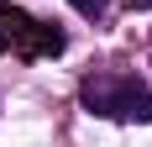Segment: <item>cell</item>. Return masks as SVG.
<instances>
[{
  "label": "cell",
  "mask_w": 152,
  "mask_h": 147,
  "mask_svg": "<svg viewBox=\"0 0 152 147\" xmlns=\"http://www.w3.org/2000/svg\"><path fill=\"white\" fill-rule=\"evenodd\" d=\"M131 11H152V0H131Z\"/></svg>",
  "instance_id": "cell-4"
},
{
  "label": "cell",
  "mask_w": 152,
  "mask_h": 147,
  "mask_svg": "<svg viewBox=\"0 0 152 147\" xmlns=\"http://www.w3.org/2000/svg\"><path fill=\"white\" fill-rule=\"evenodd\" d=\"M79 105L105 121H137V126L152 121V89L131 74H89L79 84Z\"/></svg>",
  "instance_id": "cell-1"
},
{
  "label": "cell",
  "mask_w": 152,
  "mask_h": 147,
  "mask_svg": "<svg viewBox=\"0 0 152 147\" xmlns=\"http://www.w3.org/2000/svg\"><path fill=\"white\" fill-rule=\"evenodd\" d=\"M68 5H74L79 16H89V21H94V16H105V5H110V0H68Z\"/></svg>",
  "instance_id": "cell-3"
},
{
  "label": "cell",
  "mask_w": 152,
  "mask_h": 147,
  "mask_svg": "<svg viewBox=\"0 0 152 147\" xmlns=\"http://www.w3.org/2000/svg\"><path fill=\"white\" fill-rule=\"evenodd\" d=\"M68 47V32L58 21H37L31 11L0 0V53H16L21 63H37V58H58Z\"/></svg>",
  "instance_id": "cell-2"
}]
</instances>
